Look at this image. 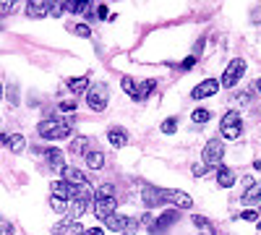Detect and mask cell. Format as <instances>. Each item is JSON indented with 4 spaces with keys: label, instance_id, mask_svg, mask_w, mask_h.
Wrapping results in <instances>:
<instances>
[{
    "label": "cell",
    "instance_id": "cell-12",
    "mask_svg": "<svg viewBox=\"0 0 261 235\" xmlns=\"http://www.w3.org/2000/svg\"><path fill=\"white\" fill-rule=\"evenodd\" d=\"M60 173H63V180L71 183V186H86V183H89V180H86V175H84V170H79V167L65 165Z\"/></svg>",
    "mask_w": 261,
    "mask_h": 235
},
{
    "label": "cell",
    "instance_id": "cell-39",
    "mask_svg": "<svg viewBox=\"0 0 261 235\" xmlns=\"http://www.w3.org/2000/svg\"><path fill=\"white\" fill-rule=\"evenodd\" d=\"M79 235H105V230L102 227H84Z\"/></svg>",
    "mask_w": 261,
    "mask_h": 235
},
{
    "label": "cell",
    "instance_id": "cell-40",
    "mask_svg": "<svg viewBox=\"0 0 261 235\" xmlns=\"http://www.w3.org/2000/svg\"><path fill=\"white\" fill-rule=\"evenodd\" d=\"M8 99H11V105H16V102H18V94H16V89H11V92H8Z\"/></svg>",
    "mask_w": 261,
    "mask_h": 235
},
{
    "label": "cell",
    "instance_id": "cell-3",
    "mask_svg": "<svg viewBox=\"0 0 261 235\" xmlns=\"http://www.w3.org/2000/svg\"><path fill=\"white\" fill-rule=\"evenodd\" d=\"M220 131H222V139H227V141L241 139V134H243L241 113H238V110H227V113L222 115V125H220Z\"/></svg>",
    "mask_w": 261,
    "mask_h": 235
},
{
    "label": "cell",
    "instance_id": "cell-16",
    "mask_svg": "<svg viewBox=\"0 0 261 235\" xmlns=\"http://www.w3.org/2000/svg\"><path fill=\"white\" fill-rule=\"evenodd\" d=\"M50 188H53V196H60V199H65V201H71V199H73V191H76V186L65 183V180H55Z\"/></svg>",
    "mask_w": 261,
    "mask_h": 235
},
{
    "label": "cell",
    "instance_id": "cell-20",
    "mask_svg": "<svg viewBox=\"0 0 261 235\" xmlns=\"http://www.w3.org/2000/svg\"><path fill=\"white\" fill-rule=\"evenodd\" d=\"M191 222H193V227L199 230L201 235H217V230H214V225L206 220V217H201V215H193L191 217Z\"/></svg>",
    "mask_w": 261,
    "mask_h": 235
},
{
    "label": "cell",
    "instance_id": "cell-38",
    "mask_svg": "<svg viewBox=\"0 0 261 235\" xmlns=\"http://www.w3.org/2000/svg\"><path fill=\"white\" fill-rule=\"evenodd\" d=\"M76 34L79 37H92V29L86 27V24H76Z\"/></svg>",
    "mask_w": 261,
    "mask_h": 235
},
{
    "label": "cell",
    "instance_id": "cell-23",
    "mask_svg": "<svg viewBox=\"0 0 261 235\" xmlns=\"http://www.w3.org/2000/svg\"><path fill=\"white\" fill-rule=\"evenodd\" d=\"M86 149H89V139H86V136H76V139L71 141V146H68V152H71L73 157H84Z\"/></svg>",
    "mask_w": 261,
    "mask_h": 235
},
{
    "label": "cell",
    "instance_id": "cell-26",
    "mask_svg": "<svg viewBox=\"0 0 261 235\" xmlns=\"http://www.w3.org/2000/svg\"><path fill=\"white\" fill-rule=\"evenodd\" d=\"M154 89H157V81H154V79H146L141 87H139V97H136V102H144Z\"/></svg>",
    "mask_w": 261,
    "mask_h": 235
},
{
    "label": "cell",
    "instance_id": "cell-45",
    "mask_svg": "<svg viewBox=\"0 0 261 235\" xmlns=\"http://www.w3.org/2000/svg\"><path fill=\"white\" fill-rule=\"evenodd\" d=\"M258 235H261V232H258Z\"/></svg>",
    "mask_w": 261,
    "mask_h": 235
},
{
    "label": "cell",
    "instance_id": "cell-32",
    "mask_svg": "<svg viewBox=\"0 0 261 235\" xmlns=\"http://www.w3.org/2000/svg\"><path fill=\"white\" fill-rule=\"evenodd\" d=\"M16 8V0H0V16H6Z\"/></svg>",
    "mask_w": 261,
    "mask_h": 235
},
{
    "label": "cell",
    "instance_id": "cell-34",
    "mask_svg": "<svg viewBox=\"0 0 261 235\" xmlns=\"http://www.w3.org/2000/svg\"><path fill=\"white\" fill-rule=\"evenodd\" d=\"M193 66H196V55H188V58H186V60L180 63V66H178V68H180V71H191Z\"/></svg>",
    "mask_w": 261,
    "mask_h": 235
},
{
    "label": "cell",
    "instance_id": "cell-37",
    "mask_svg": "<svg viewBox=\"0 0 261 235\" xmlns=\"http://www.w3.org/2000/svg\"><path fill=\"white\" fill-rule=\"evenodd\" d=\"M206 170H209V167H206L204 162H201V165H193V175H196V178H204Z\"/></svg>",
    "mask_w": 261,
    "mask_h": 235
},
{
    "label": "cell",
    "instance_id": "cell-4",
    "mask_svg": "<svg viewBox=\"0 0 261 235\" xmlns=\"http://www.w3.org/2000/svg\"><path fill=\"white\" fill-rule=\"evenodd\" d=\"M107 102H110V89H107V84H94V87L86 89V105H89L94 113H102L107 108Z\"/></svg>",
    "mask_w": 261,
    "mask_h": 235
},
{
    "label": "cell",
    "instance_id": "cell-44",
    "mask_svg": "<svg viewBox=\"0 0 261 235\" xmlns=\"http://www.w3.org/2000/svg\"><path fill=\"white\" fill-rule=\"evenodd\" d=\"M258 204H261V201H258ZM258 212H261V209H258Z\"/></svg>",
    "mask_w": 261,
    "mask_h": 235
},
{
    "label": "cell",
    "instance_id": "cell-9",
    "mask_svg": "<svg viewBox=\"0 0 261 235\" xmlns=\"http://www.w3.org/2000/svg\"><path fill=\"white\" fill-rule=\"evenodd\" d=\"M217 92H220V81H217V79H204L199 87H193L191 97L193 99H206V97H214Z\"/></svg>",
    "mask_w": 261,
    "mask_h": 235
},
{
    "label": "cell",
    "instance_id": "cell-22",
    "mask_svg": "<svg viewBox=\"0 0 261 235\" xmlns=\"http://www.w3.org/2000/svg\"><path fill=\"white\" fill-rule=\"evenodd\" d=\"M65 11L68 13H76V16H81V13H86L89 11V6H92V0H65Z\"/></svg>",
    "mask_w": 261,
    "mask_h": 235
},
{
    "label": "cell",
    "instance_id": "cell-14",
    "mask_svg": "<svg viewBox=\"0 0 261 235\" xmlns=\"http://www.w3.org/2000/svg\"><path fill=\"white\" fill-rule=\"evenodd\" d=\"M107 141H110L115 149H123L128 144V131H125V128H120V125H113L110 131H107Z\"/></svg>",
    "mask_w": 261,
    "mask_h": 235
},
{
    "label": "cell",
    "instance_id": "cell-28",
    "mask_svg": "<svg viewBox=\"0 0 261 235\" xmlns=\"http://www.w3.org/2000/svg\"><path fill=\"white\" fill-rule=\"evenodd\" d=\"M50 209H53V212H58V215H65V212H68V201L50 194Z\"/></svg>",
    "mask_w": 261,
    "mask_h": 235
},
{
    "label": "cell",
    "instance_id": "cell-2",
    "mask_svg": "<svg viewBox=\"0 0 261 235\" xmlns=\"http://www.w3.org/2000/svg\"><path fill=\"white\" fill-rule=\"evenodd\" d=\"M107 230H113V232H123V235H136L141 222L136 217H125V215H110L105 220Z\"/></svg>",
    "mask_w": 261,
    "mask_h": 235
},
{
    "label": "cell",
    "instance_id": "cell-5",
    "mask_svg": "<svg viewBox=\"0 0 261 235\" xmlns=\"http://www.w3.org/2000/svg\"><path fill=\"white\" fill-rule=\"evenodd\" d=\"M246 73V60L243 58H235V60H230L227 63V68H225V73H222V81H220V87H225V89H232L238 81H241V76Z\"/></svg>",
    "mask_w": 261,
    "mask_h": 235
},
{
    "label": "cell",
    "instance_id": "cell-13",
    "mask_svg": "<svg viewBox=\"0 0 261 235\" xmlns=\"http://www.w3.org/2000/svg\"><path fill=\"white\" fill-rule=\"evenodd\" d=\"M178 217H180V212H178V209H167L165 215H160V217L154 220V225H151V232H162V230L170 227L172 222H178Z\"/></svg>",
    "mask_w": 261,
    "mask_h": 235
},
{
    "label": "cell",
    "instance_id": "cell-35",
    "mask_svg": "<svg viewBox=\"0 0 261 235\" xmlns=\"http://www.w3.org/2000/svg\"><path fill=\"white\" fill-rule=\"evenodd\" d=\"M241 220H246V222H256V220H258V212H256V209H246L243 215H241Z\"/></svg>",
    "mask_w": 261,
    "mask_h": 235
},
{
    "label": "cell",
    "instance_id": "cell-24",
    "mask_svg": "<svg viewBox=\"0 0 261 235\" xmlns=\"http://www.w3.org/2000/svg\"><path fill=\"white\" fill-rule=\"evenodd\" d=\"M120 87H123V92H125L130 99H136V97H139V84H136V79H130V76H120Z\"/></svg>",
    "mask_w": 261,
    "mask_h": 235
},
{
    "label": "cell",
    "instance_id": "cell-15",
    "mask_svg": "<svg viewBox=\"0 0 261 235\" xmlns=\"http://www.w3.org/2000/svg\"><path fill=\"white\" fill-rule=\"evenodd\" d=\"M42 154H45V160H47V165H50L53 170H63V167H65V162H63V152H60V149L47 146V149H42Z\"/></svg>",
    "mask_w": 261,
    "mask_h": 235
},
{
    "label": "cell",
    "instance_id": "cell-31",
    "mask_svg": "<svg viewBox=\"0 0 261 235\" xmlns=\"http://www.w3.org/2000/svg\"><path fill=\"white\" fill-rule=\"evenodd\" d=\"M97 196H115V186L113 183H102L97 188Z\"/></svg>",
    "mask_w": 261,
    "mask_h": 235
},
{
    "label": "cell",
    "instance_id": "cell-43",
    "mask_svg": "<svg viewBox=\"0 0 261 235\" xmlns=\"http://www.w3.org/2000/svg\"><path fill=\"white\" fill-rule=\"evenodd\" d=\"M0 97H3V84H0Z\"/></svg>",
    "mask_w": 261,
    "mask_h": 235
},
{
    "label": "cell",
    "instance_id": "cell-29",
    "mask_svg": "<svg viewBox=\"0 0 261 235\" xmlns=\"http://www.w3.org/2000/svg\"><path fill=\"white\" fill-rule=\"evenodd\" d=\"M160 131L167 134V136H170V134H175V131H178V118H165L162 125H160Z\"/></svg>",
    "mask_w": 261,
    "mask_h": 235
},
{
    "label": "cell",
    "instance_id": "cell-8",
    "mask_svg": "<svg viewBox=\"0 0 261 235\" xmlns=\"http://www.w3.org/2000/svg\"><path fill=\"white\" fill-rule=\"evenodd\" d=\"M162 201L178 206V209H191L193 206V199L186 194V191H175V188H162Z\"/></svg>",
    "mask_w": 261,
    "mask_h": 235
},
{
    "label": "cell",
    "instance_id": "cell-36",
    "mask_svg": "<svg viewBox=\"0 0 261 235\" xmlns=\"http://www.w3.org/2000/svg\"><path fill=\"white\" fill-rule=\"evenodd\" d=\"M60 110H63V113H73V110H76V102H73V99L60 102Z\"/></svg>",
    "mask_w": 261,
    "mask_h": 235
},
{
    "label": "cell",
    "instance_id": "cell-41",
    "mask_svg": "<svg viewBox=\"0 0 261 235\" xmlns=\"http://www.w3.org/2000/svg\"><path fill=\"white\" fill-rule=\"evenodd\" d=\"M97 16H99V18H107V8L99 6V8H97Z\"/></svg>",
    "mask_w": 261,
    "mask_h": 235
},
{
    "label": "cell",
    "instance_id": "cell-17",
    "mask_svg": "<svg viewBox=\"0 0 261 235\" xmlns=\"http://www.w3.org/2000/svg\"><path fill=\"white\" fill-rule=\"evenodd\" d=\"M0 141H3L13 154H18V152H24V146H27V139L21 136V134H11V136H0Z\"/></svg>",
    "mask_w": 261,
    "mask_h": 235
},
{
    "label": "cell",
    "instance_id": "cell-25",
    "mask_svg": "<svg viewBox=\"0 0 261 235\" xmlns=\"http://www.w3.org/2000/svg\"><path fill=\"white\" fill-rule=\"evenodd\" d=\"M256 201H261V183H251L243 194V204H256Z\"/></svg>",
    "mask_w": 261,
    "mask_h": 235
},
{
    "label": "cell",
    "instance_id": "cell-11",
    "mask_svg": "<svg viewBox=\"0 0 261 235\" xmlns=\"http://www.w3.org/2000/svg\"><path fill=\"white\" fill-rule=\"evenodd\" d=\"M53 3L55 0H29L27 3V16L29 18H45L53 11Z\"/></svg>",
    "mask_w": 261,
    "mask_h": 235
},
{
    "label": "cell",
    "instance_id": "cell-6",
    "mask_svg": "<svg viewBox=\"0 0 261 235\" xmlns=\"http://www.w3.org/2000/svg\"><path fill=\"white\" fill-rule=\"evenodd\" d=\"M201 157H204V165H206V167H220V165H222V157H225V144H222V139H209Z\"/></svg>",
    "mask_w": 261,
    "mask_h": 235
},
{
    "label": "cell",
    "instance_id": "cell-30",
    "mask_svg": "<svg viewBox=\"0 0 261 235\" xmlns=\"http://www.w3.org/2000/svg\"><path fill=\"white\" fill-rule=\"evenodd\" d=\"M73 225H76V222H71L68 217H65L63 222H58V225L53 227V235H65V232H68V230H73Z\"/></svg>",
    "mask_w": 261,
    "mask_h": 235
},
{
    "label": "cell",
    "instance_id": "cell-18",
    "mask_svg": "<svg viewBox=\"0 0 261 235\" xmlns=\"http://www.w3.org/2000/svg\"><path fill=\"white\" fill-rule=\"evenodd\" d=\"M217 186L220 188H232L235 186V173L230 167H225V165L217 167Z\"/></svg>",
    "mask_w": 261,
    "mask_h": 235
},
{
    "label": "cell",
    "instance_id": "cell-10",
    "mask_svg": "<svg viewBox=\"0 0 261 235\" xmlns=\"http://www.w3.org/2000/svg\"><path fill=\"white\" fill-rule=\"evenodd\" d=\"M141 201H144L146 209H157V206H162V204H165V201H162V188L144 186V188H141Z\"/></svg>",
    "mask_w": 261,
    "mask_h": 235
},
{
    "label": "cell",
    "instance_id": "cell-7",
    "mask_svg": "<svg viewBox=\"0 0 261 235\" xmlns=\"http://www.w3.org/2000/svg\"><path fill=\"white\" fill-rule=\"evenodd\" d=\"M115 209H118V199L115 196H97L94 194V199H92V212L97 215V220H107L110 215H115Z\"/></svg>",
    "mask_w": 261,
    "mask_h": 235
},
{
    "label": "cell",
    "instance_id": "cell-21",
    "mask_svg": "<svg viewBox=\"0 0 261 235\" xmlns=\"http://www.w3.org/2000/svg\"><path fill=\"white\" fill-rule=\"evenodd\" d=\"M65 84H68V92H73V94H81V92H86V89H89V76H73V79H68Z\"/></svg>",
    "mask_w": 261,
    "mask_h": 235
},
{
    "label": "cell",
    "instance_id": "cell-27",
    "mask_svg": "<svg viewBox=\"0 0 261 235\" xmlns=\"http://www.w3.org/2000/svg\"><path fill=\"white\" fill-rule=\"evenodd\" d=\"M209 118H212V113H209V110H204V108H196V110L191 113V120H193L196 125H204V123H209Z\"/></svg>",
    "mask_w": 261,
    "mask_h": 235
},
{
    "label": "cell",
    "instance_id": "cell-42",
    "mask_svg": "<svg viewBox=\"0 0 261 235\" xmlns=\"http://www.w3.org/2000/svg\"><path fill=\"white\" fill-rule=\"evenodd\" d=\"M256 89H258V94H261V79L256 81Z\"/></svg>",
    "mask_w": 261,
    "mask_h": 235
},
{
    "label": "cell",
    "instance_id": "cell-33",
    "mask_svg": "<svg viewBox=\"0 0 261 235\" xmlns=\"http://www.w3.org/2000/svg\"><path fill=\"white\" fill-rule=\"evenodd\" d=\"M0 235H13V225L6 217H0Z\"/></svg>",
    "mask_w": 261,
    "mask_h": 235
},
{
    "label": "cell",
    "instance_id": "cell-19",
    "mask_svg": "<svg viewBox=\"0 0 261 235\" xmlns=\"http://www.w3.org/2000/svg\"><path fill=\"white\" fill-rule=\"evenodd\" d=\"M84 160H86V167H92V170H102L105 167V154L99 152V149H86Z\"/></svg>",
    "mask_w": 261,
    "mask_h": 235
},
{
    "label": "cell",
    "instance_id": "cell-1",
    "mask_svg": "<svg viewBox=\"0 0 261 235\" xmlns=\"http://www.w3.org/2000/svg\"><path fill=\"white\" fill-rule=\"evenodd\" d=\"M37 131L47 141H60V139H68L73 134V125L68 120H60V118H47V120H42L37 125Z\"/></svg>",
    "mask_w": 261,
    "mask_h": 235
}]
</instances>
